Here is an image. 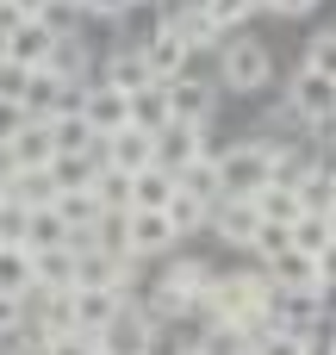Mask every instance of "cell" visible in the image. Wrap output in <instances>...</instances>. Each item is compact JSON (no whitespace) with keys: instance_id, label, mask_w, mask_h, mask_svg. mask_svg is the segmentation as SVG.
Here are the masks:
<instances>
[{"instance_id":"1","label":"cell","mask_w":336,"mask_h":355,"mask_svg":"<svg viewBox=\"0 0 336 355\" xmlns=\"http://www.w3.org/2000/svg\"><path fill=\"white\" fill-rule=\"evenodd\" d=\"M287 150V137H256V144H231L224 156H218V181H224V193H237V200H256L268 181H274V156Z\"/></svg>"},{"instance_id":"2","label":"cell","mask_w":336,"mask_h":355,"mask_svg":"<svg viewBox=\"0 0 336 355\" xmlns=\"http://www.w3.org/2000/svg\"><path fill=\"white\" fill-rule=\"evenodd\" d=\"M218 75H224V87L256 94V87L274 75V56H268V44H256V37H231L224 56H218Z\"/></svg>"},{"instance_id":"3","label":"cell","mask_w":336,"mask_h":355,"mask_svg":"<svg viewBox=\"0 0 336 355\" xmlns=\"http://www.w3.org/2000/svg\"><path fill=\"white\" fill-rule=\"evenodd\" d=\"M287 100L312 119V131H330V125H336V81H330V75H318V69H306V62H299V75H293Z\"/></svg>"},{"instance_id":"4","label":"cell","mask_w":336,"mask_h":355,"mask_svg":"<svg viewBox=\"0 0 336 355\" xmlns=\"http://www.w3.org/2000/svg\"><path fill=\"white\" fill-rule=\"evenodd\" d=\"M206 231H218V243H231V250H256L262 206H256V200H237V193H224V200L212 206V225H206Z\"/></svg>"},{"instance_id":"5","label":"cell","mask_w":336,"mask_h":355,"mask_svg":"<svg viewBox=\"0 0 336 355\" xmlns=\"http://www.w3.org/2000/svg\"><path fill=\"white\" fill-rule=\"evenodd\" d=\"M81 119H87L100 137H112V131L131 125V94H118L112 81H87V87H81Z\"/></svg>"},{"instance_id":"6","label":"cell","mask_w":336,"mask_h":355,"mask_svg":"<svg viewBox=\"0 0 336 355\" xmlns=\"http://www.w3.org/2000/svg\"><path fill=\"white\" fill-rule=\"evenodd\" d=\"M162 94H168V119H181V125H206L218 106V87L200 75H175V81H162Z\"/></svg>"},{"instance_id":"7","label":"cell","mask_w":336,"mask_h":355,"mask_svg":"<svg viewBox=\"0 0 336 355\" xmlns=\"http://www.w3.org/2000/svg\"><path fill=\"white\" fill-rule=\"evenodd\" d=\"M200 156H212V150H206V125H181V119H168V125L156 131V162H162L168 175H181V168L200 162Z\"/></svg>"},{"instance_id":"8","label":"cell","mask_w":336,"mask_h":355,"mask_svg":"<svg viewBox=\"0 0 336 355\" xmlns=\"http://www.w3.org/2000/svg\"><path fill=\"white\" fill-rule=\"evenodd\" d=\"M100 162H106V168H125V175L150 168V162H156V131H143V125H125V131L100 137Z\"/></svg>"},{"instance_id":"9","label":"cell","mask_w":336,"mask_h":355,"mask_svg":"<svg viewBox=\"0 0 336 355\" xmlns=\"http://www.w3.org/2000/svg\"><path fill=\"white\" fill-rule=\"evenodd\" d=\"M150 331H156V318L131 300V306L100 331V349H106V355H143V349H150Z\"/></svg>"},{"instance_id":"10","label":"cell","mask_w":336,"mask_h":355,"mask_svg":"<svg viewBox=\"0 0 336 355\" xmlns=\"http://www.w3.org/2000/svg\"><path fill=\"white\" fill-rule=\"evenodd\" d=\"M0 150H6V168H50V162H56L50 119H25V125L12 131V144H0Z\"/></svg>"},{"instance_id":"11","label":"cell","mask_w":336,"mask_h":355,"mask_svg":"<svg viewBox=\"0 0 336 355\" xmlns=\"http://www.w3.org/2000/svg\"><path fill=\"white\" fill-rule=\"evenodd\" d=\"M125 306H131V293H118V287H75V300H69L75 324H81V331H94V337H100Z\"/></svg>"},{"instance_id":"12","label":"cell","mask_w":336,"mask_h":355,"mask_svg":"<svg viewBox=\"0 0 336 355\" xmlns=\"http://www.w3.org/2000/svg\"><path fill=\"white\" fill-rule=\"evenodd\" d=\"M187 56H193V50L181 44V31H175L168 19H162V25L143 37V62H150V75H156V81H175V75H187Z\"/></svg>"},{"instance_id":"13","label":"cell","mask_w":336,"mask_h":355,"mask_svg":"<svg viewBox=\"0 0 336 355\" xmlns=\"http://www.w3.org/2000/svg\"><path fill=\"white\" fill-rule=\"evenodd\" d=\"M125 231H131V256H168L181 243V231L168 225V212H125Z\"/></svg>"},{"instance_id":"14","label":"cell","mask_w":336,"mask_h":355,"mask_svg":"<svg viewBox=\"0 0 336 355\" xmlns=\"http://www.w3.org/2000/svg\"><path fill=\"white\" fill-rule=\"evenodd\" d=\"M50 44H56V25H50V19H19V25L6 31V56L25 62V69H44Z\"/></svg>"},{"instance_id":"15","label":"cell","mask_w":336,"mask_h":355,"mask_svg":"<svg viewBox=\"0 0 336 355\" xmlns=\"http://www.w3.org/2000/svg\"><path fill=\"white\" fill-rule=\"evenodd\" d=\"M50 144H56V156H100V131L81 119V106L50 119Z\"/></svg>"},{"instance_id":"16","label":"cell","mask_w":336,"mask_h":355,"mask_svg":"<svg viewBox=\"0 0 336 355\" xmlns=\"http://www.w3.org/2000/svg\"><path fill=\"white\" fill-rule=\"evenodd\" d=\"M100 81H112L118 94H137V87H150L156 75H150V62H143V44H118V50L106 56V69H100Z\"/></svg>"},{"instance_id":"17","label":"cell","mask_w":336,"mask_h":355,"mask_svg":"<svg viewBox=\"0 0 336 355\" xmlns=\"http://www.w3.org/2000/svg\"><path fill=\"white\" fill-rule=\"evenodd\" d=\"M0 175H6V200H19V206H31V212L56 206V181H50V168H0Z\"/></svg>"},{"instance_id":"18","label":"cell","mask_w":336,"mask_h":355,"mask_svg":"<svg viewBox=\"0 0 336 355\" xmlns=\"http://www.w3.org/2000/svg\"><path fill=\"white\" fill-rule=\"evenodd\" d=\"M262 275L274 281V293H293V287H324V281H318V256H306V250H281Z\"/></svg>"},{"instance_id":"19","label":"cell","mask_w":336,"mask_h":355,"mask_svg":"<svg viewBox=\"0 0 336 355\" xmlns=\"http://www.w3.org/2000/svg\"><path fill=\"white\" fill-rule=\"evenodd\" d=\"M44 69H50L56 81H69V87H87V44H81V37H69V31H56V44H50Z\"/></svg>"},{"instance_id":"20","label":"cell","mask_w":336,"mask_h":355,"mask_svg":"<svg viewBox=\"0 0 336 355\" xmlns=\"http://www.w3.org/2000/svg\"><path fill=\"white\" fill-rule=\"evenodd\" d=\"M168 193H175V175L162 162H150V168L131 175V212H168Z\"/></svg>"},{"instance_id":"21","label":"cell","mask_w":336,"mask_h":355,"mask_svg":"<svg viewBox=\"0 0 336 355\" xmlns=\"http://www.w3.org/2000/svg\"><path fill=\"white\" fill-rule=\"evenodd\" d=\"M100 156H56L50 162V181H56V193H94V181H100Z\"/></svg>"},{"instance_id":"22","label":"cell","mask_w":336,"mask_h":355,"mask_svg":"<svg viewBox=\"0 0 336 355\" xmlns=\"http://www.w3.org/2000/svg\"><path fill=\"white\" fill-rule=\"evenodd\" d=\"M37 287V262H31V250L25 243H0V293H31Z\"/></svg>"},{"instance_id":"23","label":"cell","mask_w":336,"mask_h":355,"mask_svg":"<svg viewBox=\"0 0 336 355\" xmlns=\"http://www.w3.org/2000/svg\"><path fill=\"white\" fill-rule=\"evenodd\" d=\"M168 25L181 31V44L187 50H218V25H212V12L193 0V6H181V12H168Z\"/></svg>"},{"instance_id":"24","label":"cell","mask_w":336,"mask_h":355,"mask_svg":"<svg viewBox=\"0 0 336 355\" xmlns=\"http://www.w3.org/2000/svg\"><path fill=\"white\" fill-rule=\"evenodd\" d=\"M168 225H175L181 237H193V231H206V225H212V206H206L200 193H187V187L175 181V193H168Z\"/></svg>"},{"instance_id":"25","label":"cell","mask_w":336,"mask_h":355,"mask_svg":"<svg viewBox=\"0 0 336 355\" xmlns=\"http://www.w3.org/2000/svg\"><path fill=\"white\" fill-rule=\"evenodd\" d=\"M256 206H262V218L268 225H293L306 206H299V187H287V181H268L262 193H256Z\"/></svg>"},{"instance_id":"26","label":"cell","mask_w":336,"mask_h":355,"mask_svg":"<svg viewBox=\"0 0 336 355\" xmlns=\"http://www.w3.org/2000/svg\"><path fill=\"white\" fill-rule=\"evenodd\" d=\"M31 262H37V287H50V293H56V287H75V250H69V243L37 250Z\"/></svg>"},{"instance_id":"27","label":"cell","mask_w":336,"mask_h":355,"mask_svg":"<svg viewBox=\"0 0 336 355\" xmlns=\"http://www.w3.org/2000/svg\"><path fill=\"white\" fill-rule=\"evenodd\" d=\"M131 125H143V131H162V125H168V94H162V81H150V87L131 94Z\"/></svg>"},{"instance_id":"28","label":"cell","mask_w":336,"mask_h":355,"mask_svg":"<svg viewBox=\"0 0 336 355\" xmlns=\"http://www.w3.org/2000/svg\"><path fill=\"white\" fill-rule=\"evenodd\" d=\"M175 181H181L187 193H200L206 206H218V200H224V181H218V162H212V156H200V162H187V168H181Z\"/></svg>"},{"instance_id":"29","label":"cell","mask_w":336,"mask_h":355,"mask_svg":"<svg viewBox=\"0 0 336 355\" xmlns=\"http://www.w3.org/2000/svg\"><path fill=\"white\" fill-rule=\"evenodd\" d=\"M330 243H336V231H330V218H324V212H299V218H293V250L324 256Z\"/></svg>"},{"instance_id":"30","label":"cell","mask_w":336,"mask_h":355,"mask_svg":"<svg viewBox=\"0 0 336 355\" xmlns=\"http://www.w3.org/2000/svg\"><path fill=\"white\" fill-rule=\"evenodd\" d=\"M56 243H69V225L56 218V206H44V212H31V225H25V250L37 256V250H56Z\"/></svg>"},{"instance_id":"31","label":"cell","mask_w":336,"mask_h":355,"mask_svg":"<svg viewBox=\"0 0 336 355\" xmlns=\"http://www.w3.org/2000/svg\"><path fill=\"white\" fill-rule=\"evenodd\" d=\"M193 343H200L206 355H249V349H256V343H249V337H243L237 324H206V331H200Z\"/></svg>"},{"instance_id":"32","label":"cell","mask_w":336,"mask_h":355,"mask_svg":"<svg viewBox=\"0 0 336 355\" xmlns=\"http://www.w3.org/2000/svg\"><path fill=\"white\" fill-rule=\"evenodd\" d=\"M56 218L62 225H100L106 206H100V193H56Z\"/></svg>"},{"instance_id":"33","label":"cell","mask_w":336,"mask_h":355,"mask_svg":"<svg viewBox=\"0 0 336 355\" xmlns=\"http://www.w3.org/2000/svg\"><path fill=\"white\" fill-rule=\"evenodd\" d=\"M249 355H312V337H306V331L274 324V331H262V337H256V349H249Z\"/></svg>"},{"instance_id":"34","label":"cell","mask_w":336,"mask_h":355,"mask_svg":"<svg viewBox=\"0 0 336 355\" xmlns=\"http://www.w3.org/2000/svg\"><path fill=\"white\" fill-rule=\"evenodd\" d=\"M94 193H100V206H106V212H131V175H125V168H100Z\"/></svg>"},{"instance_id":"35","label":"cell","mask_w":336,"mask_h":355,"mask_svg":"<svg viewBox=\"0 0 336 355\" xmlns=\"http://www.w3.org/2000/svg\"><path fill=\"white\" fill-rule=\"evenodd\" d=\"M299 206H306V212H330V206H336V181H330V168H312V175L299 181Z\"/></svg>"},{"instance_id":"36","label":"cell","mask_w":336,"mask_h":355,"mask_svg":"<svg viewBox=\"0 0 336 355\" xmlns=\"http://www.w3.org/2000/svg\"><path fill=\"white\" fill-rule=\"evenodd\" d=\"M50 355H106V349H100V337H94V331L69 324V331H56V337H50Z\"/></svg>"},{"instance_id":"37","label":"cell","mask_w":336,"mask_h":355,"mask_svg":"<svg viewBox=\"0 0 336 355\" xmlns=\"http://www.w3.org/2000/svg\"><path fill=\"white\" fill-rule=\"evenodd\" d=\"M200 6L212 12V25H218V31H231V25H243V19H249L262 0H200Z\"/></svg>"},{"instance_id":"38","label":"cell","mask_w":336,"mask_h":355,"mask_svg":"<svg viewBox=\"0 0 336 355\" xmlns=\"http://www.w3.org/2000/svg\"><path fill=\"white\" fill-rule=\"evenodd\" d=\"M306 69H318V75H330V81H336V25H330V31H318V37L306 44Z\"/></svg>"},{"instance_id":"39","label":"cell","mask_w":336,"mask_h":355,"mask_svg":"<svg viewBox=\"0 0 336 355\" xmlns=\"http://www.w3.org/2000/svg\"><path fill=\"white\" fill-rule=\"evenodd\" d=\"M281 250H293V225H268V218H262V231H256V256L274 262Z\"/></svg>"},{"instance_id":"40","label":"cell","mask_w":336,"mask_h":355,"mask_svg":"<svg viewBox=\"0 0 336 355\" xmlns=\"http://www.w3.org/2000/svg\"><path fill=\"white\" fill-rule=\"evenodd\" d=\"M25 87H31V69L25 62H0V100H12V106H25Z\"/></svg>"},{"instance_id":"41","label":"cell","mask_w":336,"mask_h":355,"mask_svg":"<svg viewBox=\"0 0 336 355\" xmlns=\"http://www.w3.org/2000/svg\"><path fill=\"white\" fill-rule=\"evenodd\" d=\"M19 331H31L25 300H19V293H0V337H19Z\"/></svg>"},{"instance_id":"42","label":"cell","mask_w":336,"mask_h":355,"mask_svg":"<svg viewBox=\"0 0 336 355\" xmlns=\"http://www.w3.org/2000/svg\"><path fill=\"white\" fill-rule=\"evenodd\" d=\"M6 355H50V337H44V331H19Z\"/></svg>"},{"instance_id":"43","label":"cell","mask_w":336,"mask_h":355,"mask_svg":"<svg viewBox=\"0 0 336 355\" xmlns=\"http://www.w3.org/2000/svg\"><path fill=\"white\" fill-rule=\"evenodd\" d=\"M181 349H187V343H181L175 331H162V324H156V331H150V349H143V355H181Z\"/></svg>"},{"instance_id":"44","label":"cell","mask_w":336,"mask_h":355,"mask_svg":"<svg viewBox=\"0 0 336 355\" xmlns=\"http://www.w3.org/2000/svg\"><path fill=\"white\" fill-rule=\"evenodd\" d=\"M25 125V106H12V100H0V144H12V131Z\"/></svg>"},{"instance_id":"45","label":"cell","mask_w":336,"mask_h":355,"mask_svg":"<svg viewBox=\"0 0 336 355\" xmlns=\"http://www.w3.org/2000/svg\"><path fill=\"white\" fill-rule=\"evenodd\" d=\"M137 0H81V12H94V19H118V12H131Z\"/></svg>"},{"instance_id":"46","label":"cell","mask_w":336,"mask_h":355,"mask_svg":"<svg viewBox=\"0 0 336 355\" xmlns=\"http://www.w3.org/2000/svg\"><path fill=\"white\" fill-rule=\"evenodd\" d=\"M19 19H50V0H6Z\"/></svg>"},{"instance_id":"47","label":"cell","mask_w":336,"mask_h":355,"mask_svg":"<svg viewBox=\"0 0 336 355\" xmlns=\"http://www.w3.org/2000/svg\"><path fill=\"white\" fill-rule=\"evenodd\" d=\"M318 281H324V293H330V287H336V243H330V250H324V256H318Z\"/></svg>"},{"instance_id":"48","label":"cell","mask_w":336,"mask_h":355,"mask_svg":"<svg viewBox=\"0 0 336 355\" xmlns=\"http://www.w3.org/2000/svg\"><path fill=\"white\" fill-rule=\"evenodd\" d=\"M262 6H274V12H287V19H299V12H312L318 0H262Z\"/></svg>"},{"instance_id":"49","label":"cell","mask_w":336,"mask_h":355,"mask_svg":"<svg viewBox=\"0 0 336 355\" xmlns=\"http://www.w3.org/2000/svg\"><path fill=\"white\" fill-rule=\"evenodd\" d=\"M62 6H81V0H50V12H62Z\"/></svg>"},{"instance_id":"50","label":"cell","mask_w":336,"mask_h":355,"mask_svg":"<svg viewBox=\"0 0 336 355\" xmlns=\"http://www.w3.org/2000/svg\"><path fill=\"white\" fill-rule=\"evenodd\" d=\"M181 355H206V349H200V343H187V349H181Z\"/></svg>"},{"instance_id":"51","label":"cell","mask_w":336,"mask_h":355,"mask_svg":"<svg viewBox=\"0 0 336 355\" xmlns=\"http://www.w3.org/2000/svg\"><path fill=\"white\" fill-rule=\"evenodd\" d=\"M0 62H6V31H0Z\"/></svg>"},{"instance_id":"52","label":"cell","mask_w":336,"mask_h":355,"mask_svg":"<svg viewBox=\"0 0 336 355\" xmlns=\"http://www.w3.org/2000/svg\"><path fill=\"white\" fill-rule=\"evenodd\" d=\"M0 206H6V175H0Z\"/></svg>"},{"instance_id":"53","label":"cell","mask_w":336,"mask_h":355,"mask_svg":"<svg viewBox=\"0 0 336 355\" xmlns=\"http://www.w3.org/2000/svg\"><path fill=\"white\" fill-rule=\"evenodd\" d=\"M324 218H330V231H336V206H330V212H324Z\"/></svg>"},{"instance_id":"54","label":"cell","mask_w":336,"mask_h":355,"mask_svg":"<svg viewBox=\"0 0 336 355\" xmlns=\"http://www.w3.org/2000/svg\"><path fill=\"white\" fill-rule=\"evenodd\" d=\"M137 6H162V0H137Z\"/></svg>"},{"instance_id":"55","label":"cell","mask_w":336,"mask_h":355,"mask_svg":"<svg viewBox=\"0 0 336 355\" xmlns=\"http://www.w3.org/2000/svg\"><path fill=\"white\" fill-rule=\"evenodd\" d=\"M330 144H336V125H330Z\"/></svg>"},{"instance_id":"56","label":"cell","mask_w":336,"mask_h":355,"mask_svg":"<svg viewBox=\"0 0 336 355\" xmlns=\"http://www.w3.org/2000/svg\"><path fill=\"white\" fill-rule=\"evenodd\" d=\"M330 181H336V168H330Z\"/></svg>"},{"instance_id":"57","label":"cell","mask_w":336,"mask_h":355,"mask_svg":"<svg viewBox=\"0 0 336 355\" xmlns=\"http://www.w3.org/2000/svg\"><path fill=\"white\" fill-rule=\"evenodd\" d=\"M330 355H336V343H330Z\"/></svg>"},{"instance_id":"58","label":"cell","mask_w":336,"mask_h":355,"mask_svg":"<svg viewBox=\"0 0 336 355\" xmlns=\"http://www.w3.org/2000/svg\"><path fill=\"white\" fill-rule=\"evenodd\" d=\"M0 355H6V349H0Z\"/></svg>"}]
</instances>
